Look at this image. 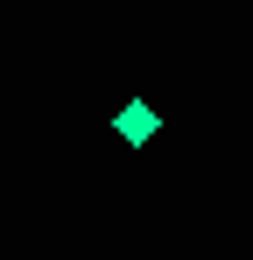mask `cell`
Listing matches in <instances>:
<instances>
[{
    "label": "cell",
    "mask_w": 253,
    "mask_h": 260,
    "mask_svg": "<svg viewBox=\"0 0 253 260\" xmlns=\"http://www.w3.org/2000/svg\"><path fill=\"white\" fill-rule=\"evenodd\" d=\"M113 127H120L126 141H148V134H155V106H126V113L113 120Z\"/></svg>",
    "instance_id": "6da1fadb"
}]
</instances>
